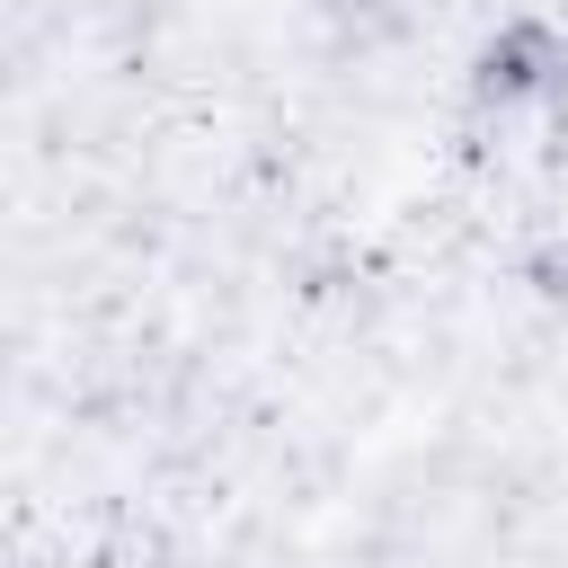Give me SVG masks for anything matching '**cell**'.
Masks as SVG:
<instances>
[{
  "label": "cell",
  "instance_id": "1",
  "mask_svg": "<svg viewBox=\"0 0 568 568\" xmlns=\"http://www.w3.org/2000/svg\"><path fill=\"white\" fill-rule=\"evenodd\" d=\"M559 71H568V36L550 18H497L479 36V53H470V106H488V115L550 106Z\"/></svg>",
  "mask_w": 568,
  "mask_h": 568
},
{
  "label": "cell",
  "instance_id": "2",
  "mask_svg": "<svg viewBox=\"0 0 568 568\" xmlns=\"http://www.w3.org/2000/svg\"><path fill=\"white\" fill-rule=\"evenodd\" d=\"M532 284H541L550 302H568V248H559V240H550V248L532 257Z\"/></svg>",
  "mask_w": 568,
  "mask_h": 568
},
{
  "label": "cell",
  "instance_id": "3",
  "mask_svg": "<svg viewBox=\"0 0 568 568\" xmlns=\"http://www.w3.org/2000/svg\"><path fill=\"white\" fill-rule=\"evenodd\" d=\"M550 151L568 160V71H559V89H550Z\"/></svg>",
  "mask_w": 568,
  "mask_h": 568
}]
</instances>
